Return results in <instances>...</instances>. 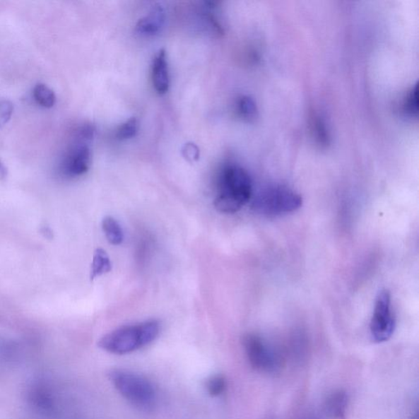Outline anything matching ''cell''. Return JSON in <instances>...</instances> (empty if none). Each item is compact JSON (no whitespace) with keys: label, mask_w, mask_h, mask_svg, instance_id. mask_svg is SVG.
Masks as SVG:
<instances>
[{"label":"cell","mask_w":419,"mask_h":419,"mask_svg":"<svg viewBox=\"0 0 419 419\" xmlns=\"http://www.w3.org/2000/svg\"><path fill=\"white\" fill-rule=\"evenodd\" d=\"M253 196L249 174L237 165H228L222 169L214 206L221 213L232 214L249 203Z\"/></svg>","instance_id":"1"},{"label":"cell","mask_w":419,"mask_h":419,"mask_svg":"<svg viewBox=\"0 0 419 419\" xmlns=\"http://www.w3.org/2000/svg\"><path fill=\"white\" fill-rule=\"evenodd\" d=\"M33 96L40 106L46 108L53 107L56 102L54 92L45 84L36 85L33 90Z\"/></svg>","instance_id":"14"},{"label":"cell","mask_w":419,"mask_h":419,"mask_svg":"<svg viewBox=\"0 0 419 419\" xmlns=\"http://www.w3.org/2000/svg\"><path fill=\"white\" fill-rule=\"evenodd\" d=\"M112 270V262L110 256L105 250L98 248L93 257L90 278L94 281L98 276L110 272Z\"/></svg>","instance_id":"11"},{"label":"cell","mask_w":419,"mask_h":419,"mask_svg":"<svg viewBox=\"0 0 419 419\" xmlns=\"http://www.w3.org/2000/svg\"><path fill=\"white\" fill-rule=\"evenodd\" d=\"M349 396L343 390H335L326 398L324 411L331 419H346Z\"/></svg>","instance_id":"10"},{"label":"cell","mask_w":419,"mask_h":419,"mask_svg":"<svg viewBox=\"0 0 419 419\" xmlns=\"http://www.w3.org/2000/svg\"><path fill=\"white\" fill-rule=\"evenodd\" d=\"M8 177V170L0 160V180H4Z\"/></svg>","instance_id":"22"},{"label":"cell","mask_w":419,"mask_h":419,"mask_svg":"<svg viewBox=\"0 0 419 419\" xmlns=\"http://www.w3.org/2000/svg\"><path fill=\"white\" fill-rule=\"evenodd\" d=\"M102 228L108 242L112 245H120L124 240V232L120 224L112 216L102 220Z\"/></svg>","instance_id":"12"},{"label":"cell","mask_w":419,"mask_h":419,"mask_svg":"<svg viewBox=\"0 0 419 419\" xmlns=\"http://www.w3.org/2000/svg\"><path fill=\"white\" fill-rule=\"evenodd\" d=\"M91 164L90 143L75 141L67 151L63 163L61 172L69 177H77L85 174Z\"/></svg>","instance_id":"7"},{"label":"cell","mask_w":419,"mask_h":419,"mask_svg":"<svg viewBox=\"0 0 419 419\" xmlns=\"http://www.w3.org/2000/svg\"><path fill=\"white\" fill-rule=\"evenodd\" d=\"M36 394L33 396V402L34 405L41 408V410L48 411L53 406V401L48 394H46L45 391H37L35 392Z\"/></svg>","instance_id":"20"},{"label":"cell","mask_w":419,"mask_h":419,"mask_svg":"<svg viewBox=\"0 0 419 419\" xmlns=\"http://www.w3.org/2000/svg\"><path fill=\"white\" fill-rule=\"evenodd\" d=\"M396 328V320L391 310L390 292L384 289L377 295L374 314L370 322V333L372 339L377 343L389 340Z\"/></svg>","instance_id":"6"},{"label":"cell","mask_w":419,"mask_h":419,"mask_svg":"<svg viewBox=\"0 0 419 419\" xmlns=\"http://www.w3.org/2000/svg\"><path fill=\"white\" fill-rule=\"evenodd\" d=\"M403 108L408 115L417 117L418 113V85L416 84L408 91L405 102H403Z\"/></svg>","instance_id":"17"},{"label":"cell","mask_w":419,"mask_h":419,"mask_svg":"<svg viewBox=\"0 0 419 419\" xmlns=\"http://www.w3.org/2000/svg\"><path fill=\"white\" fill-rule=\"evenodd\" d=\"M237 110L240 116L248 122L255 120L257 117V107L253 98L242 96L237 102Z\"/></svg>","instance_id":"13"},{"label":"cell","mask_w":419,"mask_h":419,"mask_svg":"<svg viewBox=\"0 0 419 419\" xmlns=\"http://www.w3.org/2000/svg\"><path fill=\"white\" fill-rule=\"evenodd\" d=\"M242 343L247 360L253 369L273 374L282 368L283 364L281 353L260 336L247 334L243 338Z\"/></svg>","instance_id":"5"},{"label":"cell","mask_w":419,"mask_h":419,"mask_svg":"<svg viewBox=\"0 0 419 419\" xmlns=\"http://www.w3.org/2000/svg\"><path fill=\"white\" fill-rule=\"evenodd\" d=\"M138 131V122L136 118L129 119L118 127L116 136L121 141L131 138L136 136Z\"/></svg>","instance_id":"16"},{"label":"cell","mask_w":419,"mask_h":419,"mask_svg":"<svg viewBox=\"0 0 419 419\" xmlns=\"http://www.w3.org/2000/svg\"><path fill=\"white\" fill-rule=\"evenodd\" d=\"M160 334L157 320L124 326L103 336L98 346L112 354L125 355L143 348L156 339Z\"/></svg>","instance_id":"2"},{"label":"cell","mask_w":419,"mask_h":419,"mask_svg":"<svg viewBox=\"0 0 419 419\" xmlns=\"http://www.w3.org/2000/svg\"><path fill=\"white\" fill-rule=\"evenodd\" d=\"M110 379L116 389L139 410H153L157 403V392L146 377L125 370H112Z\"/></svg>","instance_id":"3"},{"label":"cell","mask_w":419,"mask_h":419,"mask_svg":"<svg viewBox=\"0 0 419 419\" xmlns=\"http://www.w3.org/2000/svg\"><path fill=\"white\" fill-rule=\"evenodd\" d=\"M165 20V12L161 4L154 5L147 16L138 20L136 32L143 36H153L161 32Z\"/></svg>","instance_id":"8"},{"label":"cell","mask_w":419,"mask_h":419,"mask_svg":"<svg viewBox=\"0 0 419 419\" xmlns=\"http://www.w3.org/2000/svg\"><path fill=\"white\" fill-rule=\"evenodd\" d=\"M312 131L314 134L315 141L322 146H327L329 143V134L325 123L318 116H314L312 119Z\"/></svg>","instance_id":"15"},{"label":"cell","mask_w":419,"mask_h":419,"mask_svg":"<svg viewBox=\"0 0 419 419\" xmlns=\"http://www.w3.org/2000/svg\"><path fill=\"white\" fill-rule=\"evenodd\" d=\"M13 110L12 102L6 100H0V127L6 125L9 122L12 117Z\"/></svg>","instance_id":"19"},{"label":"cell","mask_w":419,"mask_h":419,"mask_svg":"<svg viewBox=\"0 0 419 419\" xmlns=\"http://www.w3.org/2000/svg\"><path fill=\"white\" fill-rule=\"evenodd\" d=\"M307 419H314V418H307Z\"/></svg>","instance_id":"23"},{"label":"cell","mask_w":419,"mask_h":419,"mask_svg":"<svg viewBox=\"0 0 419 419\" xmlns=\"http://www.w3.org/2000/svg\"><path fill=\"white\" fill-rule=\"evenodd\" d=\"M183 153L184 156L190 162L196 161L199 158V149L194 143L186 144Z\"/></svg>","instance_id":"21"},{"label":"cell","mask_w":419,"mask_h":419,"mask_svg":"<svg viewBox=\"0 0 419 419\" xmlns=\"http://www.w3.org/2000/svg\"><path fill=\"white\" fill-rule=\"evenodd\" d=\"M206 389L212 396H219L226 389V380L223 376L211 377L206 382Z\"/></svg>","instance_id":"18"},{"label":"cell","mask_w":419,"mask_h":419,"mask_svg":"<svg viewBox=\"0 0 419 419\" xmlns=\"http://www.w3.org/2000/svg\"><path fill=\"white\" fill-rule=\"evenodd\" d=\"M252 208L256 213L278 217L293 213L302 208V196L284 185H272L252 196Z\"/></svg>","instance_id":"4"},{"label":"cell","mask_w":419,"mask_h":419,"mask_svg":"<svg viewBox=\"0 0 419 419\" xmlns=\"http://www.w3.org/2000/svg\"><path fill=\"white\" fill-rule=\"evenodd\" d=\"M152 79L155 90L160 95H164L169 90L170 76L167 54L164 49L155 56L152 66Z\"/></svg>","instance_id":"9"}]
</instances>
